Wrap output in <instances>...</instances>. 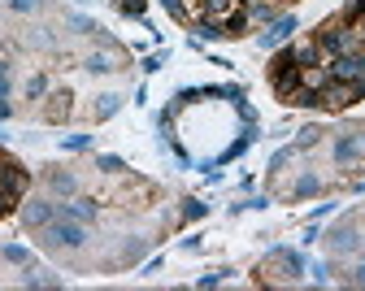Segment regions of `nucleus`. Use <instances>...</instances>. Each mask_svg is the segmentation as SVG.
I'll list each match as a JSON object with an SVG mask.
<instances>
[{
	"mask_svg": "<svg viewBox=\"0 0 365 291\" xmlns=\"http://www.w3.org/2000/svg\"><path fill=\"white\" fill-rule=\"evenodd\" d=\"M39 239H43V248H66V252H74V248H83L87 244V226L83 222H74V218H53L48 226L39 230Z\"/></svg>",
	"mask_w": 365,
	"mask_h": 291,
	"instance_id": "nucleus-1",
	"label": "nucleus"
},
{
	"mask_svg": "<svg viewBox=\"0 0 365 291\" xmlns=\"http://www.w3.org/2000/svg\"><path fill=\"white\" fill-rule=\"evenodd\" d=\"M26 187H31V170H22L5 148H0V191H5V196H14V200H22Z\"/></svg>",
	"mask_w": 365,
	"mask_h": 291,
	"instance_id": "nucleus-2",
	"label": "nucleus"
},
{
	"mask_svg": "<svg viewBox=\"0 0 365 291\" xmlns=\"http://www.w3.org/2000/svg\"><path fill=\"white\" fill-rule=\"evenodd\" d=\"M18 218H22L26 230H43V226L57 218V200H53V196H31V200H22Z\"/></svg>",
	"mask_w": 365,
	"mask_h": 291,
	"instance_id": "nucleus-3",
	"label": "nucleus"
},
{
	"mask_svg": "<svg viewBox=\"0 0 365 291\" xmlns=\"http://www.w3.org/2000/svg\"><path fill=\"white\" fill-rule=\"evenodd\" d=\"M327 244H331V252L335 257H352L356 248H361V230H356V218H344L331 235H327Z\"/></svg>",
	"mask_w": 365,
	"mask_h": 291,
	"instance_id": "nucleus-4",
	"label": "nucleus"
},
{
	"mask_svg": "<svg viewBox=\"0 0 365 291\" xmlns=\"http://www.w3.org/2000/svg\"><path fill=\"white\" fill-rule=\"evenodd\" d=\"M122 66H126V53H122L118 44H105L101 53H91V57L83 61V70H87V74H118Z\"/></svg>",
	"mask_w": 365,
	"mask_h": 291,
	"instance_id": "nucleus-5",
	"label": "nucleus"
},
{
	"mask_svg": "<svg viewBox=\"0 0 365 291\" xmlns=\"http://www.w3.org/2000/svg\"><path fill=\"white\" fill-rule=\"evenodd\" d=\"M331 153H335L339 165H361V161H365V131H348V135H339Z\"/></svg>",
	"mask_w": 365,
	"mask_h": 291,
	"instance_id": "nucleus-6",
	"label": "nucleus"
},
{
	"mask_svg": "<svg viewBox=\"0 0 365 291\" xmlns=\"http://www.w3.org/2000/svg\"><path fill=\"white\" fill-rule=\"evenodd\" d=\"M57 218H74V222H96L101 218V205L91 196H70V200H57Z\"/></svg>",
	"mask_w": 365,
	"mask_h": 291,
	"instance_id": "nucleus-7",
	"label": "nucleus"
},
{
	"mask_svg": "<svg viewBox=\"0 0 365 291\" xmlns=\"http://www.w3.org/2000/svg\"><path fill=\"white\" fill-rule=\"evenodd\" d=\"M43 187L53 191V200H70V196H78V178H74L70 170H61V165H48V170H43Z\"/></svg>",
	"mask_w": 365,
	"mask_h": 291,
	"instance_id": "nucleus-8",
	"label": "nucleus"
},
{
	"mask_svg": "<svg viewBox=\"0 0 365 291\" xmlns=\"http://www.w3.org/2000/svg\"><path fill=\"white\" fill-rule=\"evenodd\" d=\"M292 31H296V18H292V14H279V18H274V22L261 31L257 44H261V48H283V44L292 39Z\"/></svg>",
	"mask_w": 365,
	"mask_h": 291,
	"instance_id": "nucleus-9",
	"label": "nucleus"
},
{
	"mask_svg": "<svg viewBox=\"0 0 365 291\" xmlns=\"http://www.w3.org/2000/svg\"><path fill=\"white\" fill-rule=\"evenodd\" d=\"M222 22V39H240V35H248L252 31V18H248V5H235L226 18H217Z\"/></svg>",
	"mask_w": 365,
	"mask_h": 291,
	"instance_id": "nucleus-10",
	"label": "nucleus"
},
{
	"mask_svg": "<svg viewBox=\"0 0 365 291\" xmlns=\"http://www.w3.org/2000/svg\"><path fill=\"white\" fill-rule=\"evenodd\" d=\"M43 101H48V105H43V122H53V126H57V122H66V118H70V109H74V105H70V101H74L70 91H48Z\"/></svg>",
	"mask_w": 365,
	"mask_h": 291,
	"instance_id": "nucleus-11",
	"label": "nucleus"
},
{
	"mask_svg": "<svg viewBox=\"0 0 365 291\" xmlns=\"http://www.w3.org/2000/svg\"><path fill=\"white\" fill-rule=\"evenodd\" d=\"M269 265H279L287 282H296V278L304 274V257H300V252H292V248H274V257H269Z\"/></svg>",
	"mask_w": 365,
	"mask_h": 291,
	"instance_id": "nucleus-12",
	"label": "nucleus"
},
{
	"mask_svg": "<svg viewBox=\"0 0 365 291\" xmlns=\"http://www.w3.org/2000/svg\"><path fill=\"white\" fill-rule=\"evenodd\" d=\"M292 53H296V66L300 70H313V66H322L327 57H322V48H317V39H300V44H292Z\"/></svg>",
	"mask_w": 365,
	"mask_h": 291,
	"instance_id": "nucleus-13",
	"label": "nucleus"
},
{
	"mask_svg": "<svg viewBox=\"0 0 365 291\" xmlns=\"http://www.w3.org/2000/svg\"><path fill=\"white\" fill-rule=\"evenodd\" d=\"M292 200H309V196H322V178L317 174H300L296 183H292V191H287Z\"/></svg>",
	"mask_w": 365,
	"mask_h": 291,
	"instance_id": "nucleus-14",
	"label": "nucleus"
},
{
	"mask_svg": "<svg viewBox=\"0 0 365 291\" xmlns=\"http://www.w3.org/2000/svg\"><path fill=\"white\" fill-rule=\"evenodd\" d=\"M287 105H296V109H317V105H322V91L309 87V83H300V87L287 96Z\"/></svg>",
	"mask_w": 365,
	"mask_h": 291,
	"instance_id": "nucleus-15",
	"label": "nucleus"
},
{
	"mask_svg": "<svg viewBox=\"0 0 365 291\" xmlns=\"http://www.w3.org/2000/svg\"><path fill=\"white\" fill-rule=\"evenodd\" d=\"M248 18L252 22H274V18H279V5H274V0H257V5H248Z\"/></svg>",
	"mask_w": 365,
	"mask_h": 291,
	"instance_id": "nucleus-16",
	"label": "nucleus"
},
{
	"mask_svg": "<svg viewBox=\"0 0 365 291\" xmlns=\"http://www.w3.org/2000/svg\"><path fill=\"white\" fill-rule=\"evenodd\" d=\"M192 31H196L200 39H222V22H217V18H209V14H200V18L192 22Z\"/></svg>",
	"mask_w": 365,
	"mask_h": 291,
	"instance_id": "nucleus-17",
	"label": "nucleus"
},
{
	"mask_svg": "<svg viewBox=\"0 0 365 291\" xmlns=\"http://www.w3.org/2000/svg\"><path fill=\"white\" fill-rule=\"evenodd\" d=\"M0 261H5V265H31V248H22V244H5V248H0Z\"/></svg>",
	"mask_w": 365,
	"mask_h": 291,
	"instance_id": "nucleus-18",
	"label": "nucleus"
},
{
	"mask_svg": "<svg viewBox=\"0 0 365 291\" xmlns=\"http://www.w3.org/2000/svg\"><path fill=\"white\" fill-rule=\"evenodd\" d=\"M118 105H122V96H101V101H96V122H105V118H113L118 113Z\"/></svg>",
	"mask_w": 365,
	"mask_h": 291,
	"instance_id": "nucleus-19",
	"label": "nucleus"
},
{
	"mask_svg": "<svg viewBox=\"0 0 365 291\" xmlns=\"http://www.w3.org/2000/svg\"><path fill=\"white\" fill-rule=\"evenodd\" d=\"M161 9H165L174 22H192V14H187V0H161Z\"/></svg>",
	"mask_w": 365,
	"mask_h": 291,
	"instance_id": "nucleus-20",
	"label": "nucleus"
},
{
	"mask_svg": "<svg viewBox=\"0 0 365 291\" xmlns=\"http://www.w3.org/2000/svg\"><path fill=\"white\" fill-rule=\"evenodd\" d=\"M66 26H74L78 35H96V31H101L96 22H91V18H83V14H66Z\"/></svg>",
	"mask_w": 365,
	"mask_h": 291,
	"instance_id": "nucleus-21",
	"label": "nucleus"
},
{
	"mask_svg": "<svg viewBox=\"0 0 365 291\" xmlns=\"http://www.w3.org/2000/svg\"><path fill=\"white\" fill-rule=\"evenodd\" d=\"M39 96H48V74L26 78V101H39Z\"/></svg>",
	"mask_w": 365,
	"mask_h": 291,
	"instance_id": "nucleus-22",
	"label": "nucleus"
},
{
	"mask_svg": "<svg viewBox=\"0 0 365 291\" xmlns=\"http://www.w3.org/2000/svg\"><path fill=\"white\" fill-rule=\"evenodd\" d=\"M144 5H148V0H118V14H126V18H144Z\"/></svg>",
	"mask_w": 365,
	"mask_h": 291,
	"instance_id": "nucleus-23",
	"label": "nucleus"
},
{
	"mask_svg": "<svg viewBox=\"0 0 365 291\" xmlns=\"http://www.w3.org/2000/svg\"><path fill=\"white\" fill-rule=\"evenodd\" d=\"M317 139H322V131H317V126H304V131L296 135V148H313Z\"/></svg>",
	"mask_w": 365,
	"mask_h": 291,
	"instance_id": "nucleus-24",
	"label": "nucleus"
},
{
	"mask_svg": "<svg viewBox=\"0 0 365 291\" xmlns=\"http://www.w3.org/2000/svg\"><path fill=\"white\" fill-rule=\"evenodd\" d=\"M296 153H300L296 143H292V148H283V153H274V161H269V174H279V170H283V165H287V161H292Z\"/></svg>",
	"mask_w": 365,
	"mask_h": 291,
	"instance_id": "nucleus-25",
	"label": "nucleus"
},
{
	"mask_svg": "<svg viewBox=\"0 0 365 291\" xmlns=\"http://www.w3.org/2000/svg\"><path fill=\"white\" fill-rule=\"evenodd\" d=\"M22 287H61V278H48V274H26Z\"/></svg>",
	"mask_w": 365,
	"mask_h": 291,
	"instance_id": "nucleus-26",
	"label": "nucleus"
},
{
	"mask_svg": "<svg viewBox=\"0 0 365 291\" xmlns=\"http://www.w3.org/2000/svg\"><path fill=\"white\" fill-rule=\"evenodd\" d=\"M96 170H105V174H122V170H126V161H122V157H101V161H96Z\"/></svg>",
	"mask_w": 365,
	"mask_h": 291,
	"instance_id": "nucleus-27",
	"label": "nucleus"
},
{
	"mask_svg": "<svg viewBox=\"0 0 365 291\" xmlns=\"http://www.w3.org/2000/svg\"><path fill=\"white\" fill-rule=\"evenodd\" d=\"M39 5H43V0H9V9H14V14H35Z\"/></svg>",
	"mask_w": 365,
	"mask_h": 291,
	"instance_id": "nucleus-28",
	"label": "nucleus"
},
{
	"mask_svg": "<svg viewBox=\"0 0 365 291\" xmlns=\"http://www.w3.org/2000/svg\"><path fill=\"white\" fill-rule=\"evenodd\" d=\"M66 148H74V153L91 148V135H70V139H66Z\"/></svg>",
	"mask_w": 365,
	"mask_h": 291,
	"instance_id": "nucleus-29",
	"label": "nucleus"
},
{
	"mask_svg": "<svg viewBox=\"0 0 365 291\" xmlns=\"http://www.w3.org/2000/svg\"><path fill=\"white\" fill-rule=\"evenodd\" d=\"M348 282H352V287H365V261H361V265L348 274Z\"/></svg>",
	"mask_w": 365,
	"mask_h": 291,
	"instance_id": "nucleus-30",
	"label": "nucleus"
},
{
	"mask_svg": "<svg viewBox=\"0 0 365 291\" xmlns=\"http://www.w3.org/2000/svg\"><path fill=\"white\" fill-rule=\"evenodd\" d=\"M5 118H14V105H9V96H0V122Z\"/></svg>",
	"mask_w": 365,
	"mask_h": 291,
	"instance_id": "nucleus-31",
	"label": "nucleus"
},
{
	"mask_svg": "<svg viewBox=\"0 0 365 291\" xmlns=\"http://www.w3.org/2000/svg\"><path fill=\"white\" fill-rule=\"evenodd\" d=\"M182 213H187V218H200V213H205V205H200V200H187V209H182Z\"/></svg>",
	"mask_w": 365,
	"mask_h": 291,
	"instance_id": "nucleus-32",
	"label": "nucleus"
},
{
	"mask_svg": "<svg viewBox=\"0 0 365 291\" xmlns=\"http://www.w3.org/2000/svg\"><path fill=\"white\" fill-rule=\"evenodd\" d=\"M361 252H365V239H361Z\"/></svg>",
	"mask_w": 365,
	"mask_h": 291,
	"instance_id": "nucleus-33",
	"label": "nucleus"
}]
</instances>
